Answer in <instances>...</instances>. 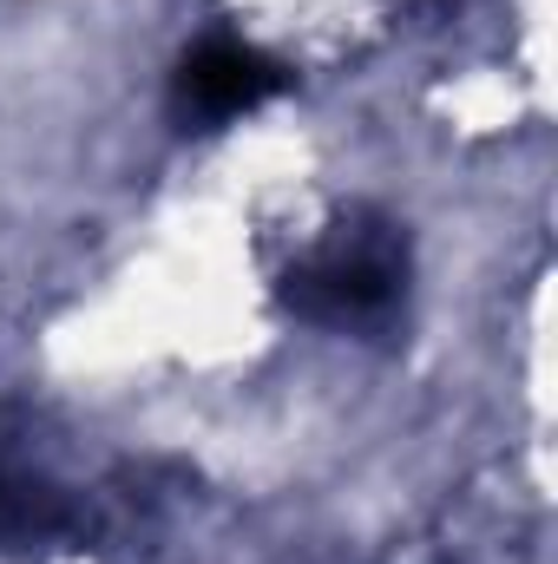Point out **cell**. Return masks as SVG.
Returning <instances> with one entry per match:
<instances>
[{
    "instance_id": "1",
    "label": "cell",
    "mask_w": 558,
    "mask_h": 564,
    "mask_svg": "<svg viewBox=\"0 0 558 564\" xmlns=\"http://www.w3.org/2000/svg\"><path fill=\"white\" fill-rule=\"evenodd\" d=\"M395 295H401V243L395 237L335 243L282 289V302L309 322H375L395 308Z\"/></svg>"
},
{
    "instance_id": "2",
    "label": "cell",
    "mask_w": 558,
    "mask_h": 564,
    "mask_svg": "<svg viewBox=\"0 0 558 564\" xmlns=\"http://www.w3.org/2000/svg\"><path fill=\"white\" fill-rule=\"evenodd\" d=\"M270 93H282V66L264 59L257 46H244V40H204L178 66V112L204 119V126L257 112Z\"/></svg>"
}]
</instances>
